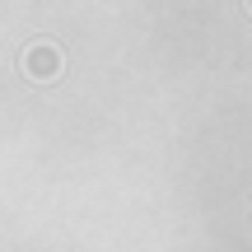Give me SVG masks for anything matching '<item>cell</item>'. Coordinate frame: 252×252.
<instances>
[{"instance_id":"cell-1","label":"cell","mask_w":252,"mask_h":252,"mask_svg":"<svg viewBox=\"0 0 252 252\" xmlns=\"http://www.w3.org/2000/svg\"><path fill=\"white\" fill-rule=\"evenodd\" d=\"M19 65H24L28 80L47 84V80H56V75H61V52H56L52 42H33L24 56H19Z\"/></svg>"},{"instance_id":"cell-2","label":"cell","mask_w":252,"mask_h":252,"mask_svg":"<svg viewBox=\"0 0 252 252\" xmlns=\"http://www.w3.org/2000/svg\"><path fill=\"white\" fill-rule=\"evenodd\" d=\"M248 9H252V0H248Z\"/></svg>"}]
</instances>
